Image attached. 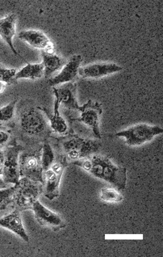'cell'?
<instances>
[{
    "instance_id": "7a4b0ae2",
    "label": "cell",
    "mask_w": 163,
    "mask_h": 257,
    "mask_svg": "<svg viewBox=\"0 0 163 257\" xmlns=\"http://www.w3.org/2000/svg\"><path fill=\"white\" fill-rule=\"evenodd\" d=\"M12 205L15 209L22 211L31 209L43 191L42 184L27 178H22L14 185Z\"/></svg>"
},
{
    "instance_id": "ba28073f",
    "label": "cell",
    "mask_w": 163,
    "mask_h": 257,
    "mask_svg": "<svg viewBox=\"0 0 163 257\" xmlns=\"http://www.w3.org/2000/svg\"><path fill=\"white\" fill-rule=\"evenodd\" d=\"M80 112L78 118L74 119V121L83 123L90 128L94 137L98 139H102L100 130V116L102 113V104L98 102L89 100L83 105L80 106Z\"/></svg>"
},
{
    "instance_id": "9c48e42d",
    "label": "cell",
    "mask_w": 163,
    "mask_h": 257,
    "mask_svg": "<svg viewBox=\"0 0 163 257\" xmlns=\"http://www.w3.org/2000/svg\"><path fill=\"white\" fill-rule=\"evenodd\" d=\"M65 167L64 162L55 161L50 168L44 172L42 192L49 200H54L60 195V180Z\"/></svg>"
},
{
    "instance_id": "ac0fdd59",
    "label": "cell",
    "mask_w": 163,
    "mask_h": 257,
    "mask_svg": "<svg viewBox=\"0 0 163 257\" xmlns=\"http://www.w3.org/2000/svg\"><path fill=\"white\" fill-rule=\"evenodd\" d=\"M41 54L44 76L46 78L51 77L54 73L64 66V61L58 55L44 51H41Z\"/></svg>"
},
{
    "instance_id": "9a60e30c",
    "label": "cell",
    "mask_w": 163,
    "mask_h": 257,
    "mask_svg": "<svg viewBox=\"0 0 163 257\" xmlns=\"http://www.w3.org/2000/svg\"><path fill=\"white\" fill-rule=\"evenodd\" d=\"M0 227L12 231L24 241L29 242V236L24 228L20 210L15 209L9 214L0 218Z\"/></svg>"
},
{
    "instance_id": "8fae6325",
    "label": "cell",
    "mask_w": 163,
    "mask_h": 257,
    "mask_svg": "<svg viewBox=\"0 0 163 257\" xmlns=\"http://www.w3.org/2000/svg\"><path fill=\"white\" fill-rule=\"evenodd\" d=\"M77 85L72 82L52 87L55 100L68 109L79 110L80 105L76 99Z\"/></svg>"
},
{
    "instance_id": "2e32d148",
    "label": "cell",
    "mask_w": 163,
    "mask_h": 257,
    "mask_svg": "<svg viewBox=\"0 0 163 257\" xmlns=\"http://www.w3.org/2000/svg\"><path fill=\"white\" fill-rule=\"evenodd\" d=\"M16 16L12 14L0 19V37L16 56L24 60L16 49L12 40L16 34Z\"/></svg>"
},
{
    "instance_id": "e0dca14e",
    "label": "cell",
    "mask_w": 163,
    "mask_h": 257,
    "mask_svg": "<svg viewBox=\"0 0 163 257\" xmlns=\"http://www.w3.org/2000/svg\"><path fill=\"white\" fill-rule=\"evenodd\" d=\"M60 104L55 100L53 114H50L46 108H40L48 117L50 122V127L56 133L64 134L68 130V124L64 118L60 115L59 111Z\"/></svg>"
},
{
    "instance_id": "5b68a950",
    "label": "cell",
    "mask_w": 163,
    "mask_h": 257,
    "mask_svg": "<svg viewBox=\"0 0 163 257\" xmlns=\"http://www.w3.org/2000/svg\"><path fill=\"white\" fill-rule=\"evenodd\" d=\"M162 133L163 129L158 126L140 123L118 132L116 136L123 138L128 146L136 147L152 141L155 137Z\"/></svg>"
},
{
    "instance_id": "8992f818",
    "label": "cell",
    "mask_w": 163,
    "mask_h": 257,
    "mask_svg": "<svg viewBox=\"0 0 163 257\" xmlns=\"http://www.w3.org/2000/svg\"><path fill=\"white\" fill-rule=\"evenodd\" d=\"M22 150V146L14 141L4 152V160L0 175L6 184L16 185L20 179V156Z\"/></svg>"
},
{
    "instance_id": "3957f363",
    "label": "cell",
    "mask_w": 163,
    "mask_h": 257,
    "mask_svg": "<svg viewBox=\"0 0 163 257\" xmlns=\"http://www.w3.org/2000/svg\"><path fill=\"white\" fill-rule=\"evenodd\" d=\"M62 148L66 159L73 162L93 155L100 148V144L96 141L71 135L62 142Z\"/></svg>"
},
{
    "instance_id": "7c38bea8",
    "label": "cell",
    "mask_w": 163,
    "mask_h": 257,
    "mask_svg": "<svg viewBox=\"0 0 163 257\" xmlns=\"http://www.w3.org/2000/svg\"><path fill=\"white\" fill-rule=\"evenodd\" d=\"M82 57L80 55H74L67 63L62 67L60 72L54 77L48 80L50 86L54 87L56 85L71 82L78 74Z\"/></svg>"
},
{
    "instance_id": "52a82bcc",
    "label": "cell",
    "mask_w": 163,
    "mask_h": 257,
    "mask_svg": "<svg viewBox=\"0 0 163 257\" xmlns=\"http://www.w3.org/2000/svg\"><path fill=\"white\" fill-rule=\"evenodd\" d=\"M20 172L22 178H27L43 184L44 171L41 152H24L20 156Z\"/></svg>"
},
{
    "instance_id": "277c9868",
    "label": "cell",
    "mask_w": 163,
    "mask_h": 257,
    "mask_svg": "<svg viewBox=\"0 0 163 257\" xmlns=\"http://www.w3.org/2000/svg\"><path fill=\"white\" fill-rule=\"evenodd\" d=\"M20 126L23 133L30 136L43 135L50 127L44 112L40 108L32 106L22 112Z\"/></svg>"
},
{
    "instance_id": "30bf717a",
    "label": "cell",
    "mask_w": 163,
    "mask_h": 257,
    "mask_svg": "<svg viewBox=\"0 0 163 257\" xmlns=\"http://www.w3.org/2000/svg\"><path fill=\"white\" fill-rule=\"evenodd\" d=\"M31 210L34 211L35 218L40 224L52 229H58L64 226V222L61 217L46 208L39 200L34 203Z\"/></svg>"
},
{
    "instance_id": "7402d4cb",
    "label": "cell",
    "mask_w": 163,
    "mask_h": 257,
    "mask_svg": "<svg viewBox=\"0 0 163 257\" xmlns=\"http://www.w3.org/2000/svg\"><path fill=\"white\" fill-rule=\"evenodd\" d=\"M14 191V186L0 189V210H4L12 204Z\"/></svg>"
},
{
    "instance_id": "44dd1931",
    "label": "cell",
    "mask_w": 163,
    "mask_h": 257,
    "mask_svg": "<svg viewBox=\"0 0 163 257\" xmlns=\"http://www.w3.org/2000/svg\"><path fill=\"white\" fill-rule=\"evenodd\" d=\"M100 198L106 202L118 203L121 202L124 197L116 188L106 187L100 191Z\"/></svg>"
},
{
    "instance_id": "ffe728a7",
    "label": "cell",
    "mask_w": 163,
    "mask_h": 257,
    "mask_svg": "<svg viewBox=\"0 0 163 257\" xmlns=\"http://www.w3.org/2000/svg\"><path fill=\"white\" fill-rule=\"evenodd\" d=\"M41 161L44 172L48 170L52 167L55 161V156L54 150L48 143H45L41 151Z\"/></svg>"
},
{
    "instance_id": "484cf974",
    "label": "cell",
    "mask_w": 163,
    "mask_h": 257,
    "mask_svg": "<svg viewBox=\"0 0 163 257\" xmlns=\"http://www.w3.org/2000/svg\"><path fill=\"white\" fill-rule=\"evenodd\" d=\"M8 184L5 183L2 175H0V189H5V188L8 187Z\"/></svg>"
},
{
    "instance_id": "5bb4252c",
    "label": "cell",
    "mask_w": 163,
    "mask_h": 257,
    "mask_svg": "<svg viewBox=\"0 0 163 257\" xmlns=\"http://www.w3.org/2000/svg\"><path fill=\"white\" fill-rule=\"evenodd\" d=\"M122 67L114 63L94 64L80 67L78 74L84 78H99L122 70Z\"/></svg>"
},
{
    "instance_id": "603a6c76",
    "label": "cell",
    "mask_w": 163,
    "mask_h": 257,
    "mask_svg": "<svg viewBox=\"0 0 163 257\" xmlns=\"http://www.w3.org/2000/svg\"><path fill=\"white\" fill-rule=\"evenodd\" d=\"M16 100L12 101L0 108V121L6 122L11 120L15 114Z\"/></svg>"
},
{
    "instance_id": "4316f807",
    "label": "cell",
    "mask_w": 163,
    "mask_h": 257,
    "mask_svg": "<svg viewBox=\"0 0 163 257\" xmlns=\"http://www.w3.org/2000/svg\"><path fill=\"white\" fill-rule=\"evenodd\" d=\"M6 84L0 81V93H2L4 91L6 88Z\"/></svg>"
},
{
    "instance_id": "cb8c5ba5",
    "label": "cell",
    "mask_w": 163,
    "mask_h": 257,
    "mask_svg": "<svg viewBox=\"0 0 163 257\" xmlns=\"http://www.w3.org/2000/svg\"><path fill=\"white\" fill-rule=\"evenodd\" d=\"M16 71L15 69H9L0 65V81L6 84H10L16 80Z\"/></svg>"
},
{
    "instance_id": "d6986e66",
    "label": "cell",
    "mask_w": 163,
    "mask_h": 257,
    "mask_svg": "<svg viewBox=\"0 0 163 257\" xmlns=\"http://www.w3.org/2000/svg\"><path fill=\"white\" fill-rule=\"evenodd\" d=\"M44 76V67L41 64H30L27 65L21 69L20 71L16 72L15 79H27L36 80L40 79Z\"/></svg>"
},
{
    "instance_id": "d4e9b609",
    "label": "cell",
    "mask_w": 163,
    "mask_h": 257,
    "mask_svg": "<svg viewBox=\"0 0 163 257\" xmlns=\"http://www.w3.org/2000/svg\"><path fill=\"white\" fill-rule=\"evenodd\" d=\"M10 137L8 132L0 130V147L5 146L10 141Z\"/></svg>"
},
{
    "instance_id": "4fadbf2b",
    "label": "cell",
    "mask_w": 163,
    "mask_h": 257,
    "mask_svg": "<svg viewBox=\"0 0 163 257\" xmlns=\"http://www.w3.org/2000/svg\"><path fill=\"white\" fill-rule=\"evenodd\" d=\"M18 38L28 44L34 48L39 49L41 51L54 53L52 43L48 36L35 30H28L21 31L18 34Z\"/></svg>"
},
{
    "instance_id": "6da1fadb",
    "label": "cell",
    "mask_w": 163,
    "mask_h": 257,
    "mask_svg": "<svg viewBox=\"0 0 163 257\" xmlns=\"http://www.w3.org/2000/svg\"><path fill=\"white\" fill-rule=\"evenodd\" d=\"M92 177L104 180L118 191L124 190L127 184V169L114 164L108 158L93 155L72 162Z\"/></svg>"
}]
</instances>
